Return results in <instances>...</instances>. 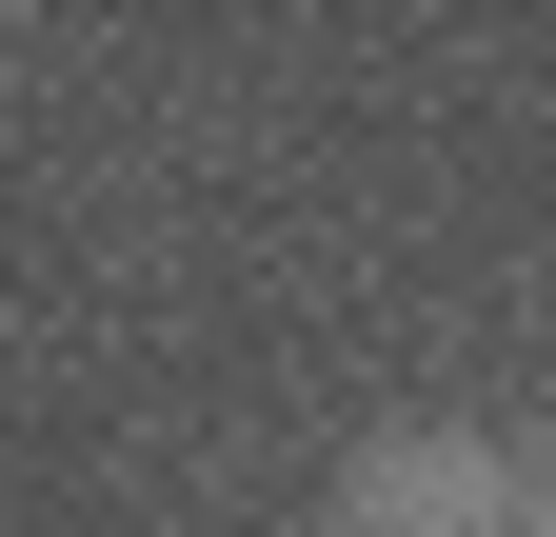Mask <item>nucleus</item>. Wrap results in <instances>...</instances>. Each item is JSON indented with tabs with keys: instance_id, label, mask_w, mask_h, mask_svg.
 Segmentation results:
<instances>
[{
	"instance_id": "obj_1",
	"label": "nucleus",
	"mask_w": 556,
	"mask_h": 537,
	"mask_svg": "<svg viewBox=\"0 0 556 537\" xmlns=\"http://www.w3.org/2000/svg\"><path fill=\"white\" fill-rule=\"evenodd\" d=\"M338 537H556V478L477 419H417V438L338 458Z\"/></svg>"
}]
</instances>
